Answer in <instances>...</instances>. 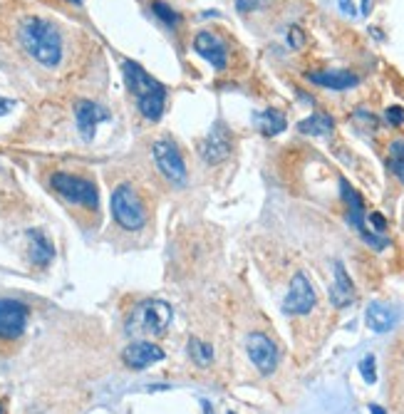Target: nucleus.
Returning <instances> with one entry per match:
<instances>
[{"instance_id":"f257e3e1","label":"nucleus","mask_w":404,"mask_h":414,"mask_svg":"<svg viewBox=\"0 0 404 414\" xmlns=\"http://www.w3.org/2000/svg\"><path fill=\"white\" fill-rule=\"evenodd\" d=\"M20 45L32 60H37L42 67H57L62 60V37L52 23L42 18H25L20 23Z\"/></svg>"},{"instance_id":"f03ea898","label":"nucleus","mask_w":404,"mask_h":414,"mask_svg":"<svg viewBox=\"0 0 404 414\" xmlns=\"http://www.w3.org/2000/svg\"><path fill=\"white\" fill-rule=\"evenodd\" d=\"M121 72H124L126 87L134 97H137L139 112H142L147 119L157 122L164 114V102H167V90H164L162 82H157L152 75L144 72L142 65L131 60L121 62Z\"/></svg>"},{"instance_id":"7ed1b4c3","label":"nucleus","mask_w":404,"mask_h":414,"mask_svg":"<svg viewBox=\"0 0 404 414\" xmlns=\"http://www.w3.org/2000/svg\"><path fill=\"white\" fill-rule=\"evenodd\" d=\"M172 320H174V310L167 300H144L126 318V333L147 335V338H162V335H167Z\"/></svg>"},{"instance_id":"20e7f679","label":"nucleus","mask_w":404,"mask_h":414,"mask_svg":"<svg viewBox=\"0 0 404 414\" xmlns=\"http://www.w3.org/2000/svg\"><path fill=\"white\" fill-rule=\"evenodd\" d=\"M112 216L126 231H137V228H142L147 223L144 201L129 184H121V187H117L112 191Z\"/></svg>"},{"instance_id":"39448f33","label":"nucleus","mask_w":404,"mask_h":414,"mask_svg":"<svg viewBox=\"0 0 404 414\" xmlns=\"http://www.w3.org/2000/svg\"><path fill=\"white\" fill-rule=\"evenodd\" d=\"M50 184H52V189L70 203H80V206H87V208H97V203H100L97 187L82 177L57 172V174H52Z\"/></svg>"},{"instance_id":"423d86ee","label":"nucleus","mask_w":404,"mask_h":414,"mask_svg":"<svg viewBox=\"0 0 404 414\" xmlns=\"http://www.w3.org/2000/svg\"><path fill=\"white\" fill-rule=\"evenodd\" d=\"M30 310L16 298H0V340H18L28 328Z\"/></svg>"},{"instance_id":"0eeeda50","label":"nucleus","mask_w":404,"mask_h":414,"mask_svg":"<svg viewBox=\"0 0 404 414\" xmlns=\"http://www.w3.org/2000/svg\"><path fill=\"white\" fill-rule=\"evenodd\" d=\"M315 303H318V295H315V288L308 280V276L305 273H295L293 280H290L288 295L283 300V313L308 315L315 308Z\"/></svg>"},{"instance_id":"6e6552de","label":"nucleus","mask_w":404,"mask_h":414,"mask_svg":"<svg viewBox=\"0 0 404 414\" xmlns=\"http://www.w3.org/2000/svg\"><path fill=\"white\" fill-rule=\"evenodd\" d=\"M246 353L261 374H271V372H275V367H278V348H275V343L268 338V335H263V333L248 335Z\"/></svg>"},{"instance_id":"1a4fd4ad","label":"nucleus","mask_w":404,"mask_h":414,"mask_svg":"<svg viewBox=\"0 0 404 414\" xmlns=\"http://www.w3.org/2000/svg\"><path fill=\"white\" fill-rule=\"evenodd\" d=\"M154 162H157L159 172L174 184H184L186 182V164H184L182 154H179L177 144L167 142V139H159L154 142Z\"/></svg>"},{"instance_id":"9d476101","label":"nucleus","mask_w":404,"mask_h":414,"mask_svg":"<svg viewBox=\"0 0 404 414\" xmlns=\"http://www.w3.org/2000/svg\"><path fill=\"white\" fill-rule=\"evenodd\" d=\"M198 154L206 164H221L231 157V136H228L226 126L216 124L206 134L201 144H198Z\"/></svg>"},{"instance_id":"9b49d317","label":"nucleus","mask_w":404,"mask_h":414,"mask_svg":"<svg viewBox=\"0 0 404 414\" xmlns=\"http://www.w3.org/2000/svg\"><path fill=\"white\" fill-rule=\"evenodd\" d=\"M75 119H77V129H80L82 139H85V142H92L97 124L109 119V112L92 100H80L75 105Z\"/></svg>"},{"instance_id":"f8f14e48","label":"nucleus","mask_w":404,"mask_h":414,"mask_svg":"<svg viewBox=\"0 0 404 414\" xmlns=\"http://www.w3.org/2000/svg\"><path fill=\"white\" fill-rule=\"evenodd\" d=\"M121 360H124V365L126 367H131V369H147L149 365L164 360V350L157 348L154 343L139 340V343L126 345L124 353H121Z\"/></svg>"},{"instance_id":"ddd939ff","label":"nucleus","mask_w":404,"mask_h":414,"mask_svg":"<svg viewBox=\"0 0 404 414\" xmlns=\"http://www.w3.org/2000/svg\"><path fill=\"white\" fill-rule=\"evenodd\" d=\"M194 50H196L206 62H211V67H216V70H226L228 50L213 32H206V30L198 32V35L194 37Z\"/></svg>"},{"instance_id":"4468645a","label":"nucleus","mask_w":404,"mask_h":414,"mask_svg":"<svg viewBox=\"0 0 404 414\" xmlns=\"http://www.w3.org/2000/svg\"><path fill=\"white\" fill-rule=\"evenodd\" d=\"M308 80L313 85H320L325 90L345 92L360 85V77L350 70H323V72H308Z\"/></svg>"},{"instance_id":"2eb2a0df","label":"nucleus","mask_w":404,"mask_h":414,"mask_svg":"<svg viewBox=\"0 0 404 414\" xmlns=\"http://www.w3.org/2000/svg\"><path fill=\"white\" fill-rule=\"evenodd\" d=\"M25 236H28V243H30V261L37 268L50 266L52 258H55V246H52L50 236L45 231H40V228H30Z\"/></svg>"},{"instance_id":"dca6fc26","label":"nucleus","mask_w":404,"mask_h":414,"mask_svg":"<svg viewBox=\"0 0 404 414\" xmlns=\"http://www.w3.org/2000/svg\"><path fill=\"white\" fill-rule=\"evenodd\" d=\"M352 300H355V283L347 276V271H345V266L338 261L335 263V283L330 288V303L335 308H347Z\"/></svg>"},{"instance_id":"f3484780","label":"nucleus","mask_w":404,"mask_h":414,"mask_svg":"<svg viewBox=\"0 0 404 414\" xmlns=\"http://www.w3.org/2000/svg\"><path fill=\"white\" fill-rule=\"evenodd\" d=\"M364 323L372 333H389L397 325V313L384 303H369L364 313Z\"/></svg>"},{"instance_id":"a211bd4d","label":"nucleus","mask_w":404,"mask_h":414,"mask_svg":"<svg viewBox=\"0 0 404 414\" xmlns=\"http://www.w3.org/2000/svg\"><path fill=\"white\" fill-rule=\"evenodd\" d=\"M340 191H343V199H345V203H347V221L352 223L360 233H362L364 231V203H362V199H360V194L350 187L347 179H340Z\"/></svg>"},{"instance_id":"6ab92c4d","label":"nucleus","mask_w":404,"mask_h":414,"mask_svg":"<svg viewBox=\"0 0 404 414\" xmlns=\"http://www.w3.org/2000/svg\"><path fill=\"white\" fill-rule=\"evenodd\" d=\"M298 129L310 136H328L335 129V119L325 112H315V114L305 117L303 122H298Z\"/></svg>"},{"instance_id":"aec40b11","label":"nucleus","mask_w":404,"mask_h":414,"mask_svg":"<svg viewBox=\"0 0 404 414\" xmlns=\"http://www.w3.org/2000/svg\"><path fill=\"white\" fill-rule=\"evenodd\" d=\"M256 124H258V129H261L266 136H275V134H280L285 126H288V122H285L283 112L263 110V112H258V114H256Z\"/></svg>"},{"instance_id":"412c9836","label":"nucleus","mask_w":404,"mask_h":414,"mask_svg":"<svg viewBox=\"0 0 404 414\" xmlns=\"http://www.w3.org/2000/svg\"><path fill=\"white\" fill-rule=\"evenodd\" d=\"M389 169L404 184V139L389 144Z\"/></svg>"},{"instance_id":"4be33fe9","label":"nucleus","mask_w":404,"mask_h":414,"mask_svg":"<svg viewBox=\"0 0 404 414\" xmlns=\"http://www.w3.org/2000/svg\"><path fill=\"white\" fill-rule=\"evenodd\" d=\"M189 353L194 355V360H196L201 367H206V365L213 360V348H211V345L201 343V340H196V338L189 340Z\"/></svg>"},{"instance_id":"5701e85b","label":"nucleus","mask_w":404,"mask_h":414,"mask_svg":"<svg viewBox=\"0 0 404 414\" xmlns=\"http://www.w3.org/2000/svg\"><path fill=\"white\" fill-rule=\"evenodd\" d=\"M152 11H154V16L162 18L169 28H177L179 23H182V16H179L177 11H172V6H167L164 0H152Z\"/></svg>"},{"instance_id":"b1692460","label":"nucleus","mask_w":404,"mask_h":414,"mask_svg":"<svg viewBox=\"0 0 404 414\" xmlns=\"http://www.w3.org/2000/svg\"><path fill=\"white\" fill-rule=\"evenodd\" d=\"M360 374H362V379L367 384H374L377 382V369H374V355H364L362 360H360Z\"/></svg>"},{"instance_id":"393cba45","label":"nucleus","mask_w":404,"mask_h":414,"mask_svg":"<svg viewBox=\"0 0 404 414\" xmlns=\"http://www.w3.org/2000/svg\"><path fill=\"white\" fill-rule=\"evenodd\" d=\"M360 236H362V241L367 243V246H372L374 251H382V248L389 246V241L382 236V233H374V231H367V228H364V231L360 233Z\"/></svg>"},{"instance_id":"a878e982","label":"nucleus","mask_w":404,"mask_h":414,"mask_svg":"<svg viewBox=\"0 0 404 414\" xmlns=\"http://www.w3.org/2000/svg\"><path fill=\"white\" fill-rule=\"evenodd\" d=\"M384 117H387V122L392 126H399L404 122V107H399V105H392V107H387V112H384Z\"/></svg>"},{"instance_id":"bb28decb","label":"nucleus","mask_w":404,"mask_h":414,"mask_svg":"<svg viewBox=\"0 0 404 414\" xmlns=\"http://www.w3.org/2000/svg\"><path fill=\"white\" fill-rule=\"evenodd\" d=\"M288 42H290V47H293V50H300V47H303V42H305L303 30H300V28H290Z\"/></svg>"},{"instance_id":"cd10ccee","label":"nucleus","mask_w":404,"mask_h":414,"mask_svg":"<svg viewBox=\"0 0 404 414\" xmlns=\"http://www.w3.org/2000/svg\"><path fill=\"white\" fill-rule=\"evenodd\" d=\"M369 223L374 226V233H384V231H387V218H384L382 213H377V211L369 213Z\"/></svg>"},{"instance_id":"c85d7f7f","label":"nucleus","mask_w":404,"mask_h":414,"mask_svg":"<svg viewBox=\"0 0 404 414\" xmlns=\"http://www.w3.org/2000/svg\"><path fill=\"white\" fill-rule=\"evenodd\" d=\"M261 3H263V0H236V8L241 13H248V11H256Z\"/></svg>"},{"instance_id":"c756f323","label":"nucleus","mask_w":404,"mask_h":414,"mask_svg":"<svg viewBox=\"0 0 404 414\" xmlns=\"http://www.w3.org/2000/svg\"><path fill=\"white\" fill-rule=\"evenodd\" d=\"M338 6H340V11H343L345 16H350V18L357 16V8H355L352 0H338Z\"/></svg>"},{"instance_id":"7c9ffc66","label":"nucleus","mask_w":404,"mask_h":414,"mask_svg":"<svg viewBox=\"0 0 404 414\" xmlns=\"http://www.w3.org/2000/svg\"><path fill=\"white\" fill-rule=\"evenodd\" d=\"M13 107H16V102H13V100H6V97H0V117L8 114V112H11Z\"/></svg>"},{"instance_id":"2f4dec72","label":"nucleus","mask_w":404,"mask_h":414,"mask_svg":"<svg viewBox=\"0 0 404 414\" xmlns=\"http://www.w3.org/2000/svg\"><path fill=\"white\" fill-rule=\"evenodd\" d=\"M369 8H372V0H362V16H369Z\"/></svg>"},{"instance_id":"473e14b6","label":"nucleus","mask_w":404,"mask_h":414,"mask_svg":"<svg viewBox=\"0 0 404 414\" xmlns=\"http://www.w3.org/2000/svg\"><path fill=\"white\" fill-rule=\"evenodd\" d=\"M369 412H372V414H387L382 407H379V404H369Z\"/></svg>"},{"instance_id":"72a5a7b5","label":"nucleus","mask_w":404,"mask_h":414,"mask_svg":"<svg viewBox=\"0 0 404 414\" xmlns=\"http://www.w3.org/2000/svg\"><path fill=\"white\" fill-rule=\"evenodd\" d=\"M70 3H77V6H80V3H82V0H70Z\"/></svg>"},{"instance_id":"f704fd0d","label":"nucleus","mask_w":404,"mask_h":414,"mask_svg":"<svg viewBox=\"0 0 404 414\" xmlns=\"http://www.w3.org/2000/svg\"><path fill=\"white\" fill-rule=\"evenodd\" d=\"M0 414H6V412H3V404H0Z\"/></svg>"}]
</instances>
